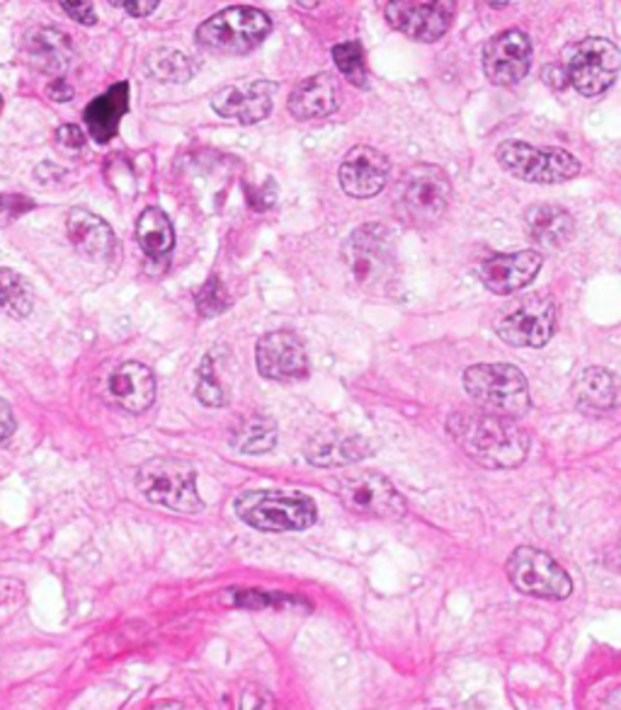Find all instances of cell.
Wrapping results in <instances>:
<instances>
[{
	"label": "cell",
	"mask_w": 621,
	"mask_h": 710,
	"mask_svg": "<svg viewBox=\"0 0 621 710\" xmlns=\"http://www.w3.org/2000/svg\"><path fill=\"white\" fill-rule=\"evenodd\" d=\"M447 434L474 464L502 470L517 468L529 454V432L515 419L483 410H459L449 415Z\"/></svg>",
	"instance_id": "obj_1"
},
{
	"label": "cell",
	"mask_w": 621,
	"mask_h": 710,
	"mask_svg": "<svg viewBox=\"0 0 621 710\" xmlns=\"http://www.w3.org/2000/svg\"><path fill=\"white\" fill-rule=\"evenodd\" d=\"M236 517L265 534L306 531L318 519L316 503L302 493L255 490L236 497L233 503Z\"/></svg>",
	"instance_id": "obj_2"
},
{
	"label": "cell",
	"mask_w": 621,
	"mask_h": 710,
	"mask_svg": "<svg viewBox=\"0 0 621 710\" xmlns=\"http://www.w3.org/2000/svg\"><path fill=\"white\" fill-rule=\"evenodd\" d=\"M464 388L483 413L508 419L529 413L527 376L512 364H476L464 372Z\"/></svg>",
	"instance_id": "obj_3"
},
{
	"label": "cell",
	"mask_w": 621,
	"mask_h": 710,
	"mask_svg": "<svg viewBox=\"0 0 621 710\" xmlns=\"http://www.w3.org/2000/svg\"><path fill=\"white\" fill-rule=\"evenodd\" d=\"M451 200V182L442 168L416 165L400 178L396 212L416 229L435 226L445 219Z\"/></svg>",
	"instance_id": "obj_4"
},
{
	"label": "cell",
	"mask_w": 621,
	"mask_h": 710,
	"mask_svg": "<svg viewBox=\"0 0 621 710\" xmlns=\"http://www.w3.org/2000/svg\"><path fill=\"white\" fill-rule=\"evenodd\" d=\"M136 485L153 505L185 515H197L204 509L197 493V473L183 458H151L136 470Z\"/></svg>",
	"instance_id": "obj_5"
},
{
	"label": "cell",
	"mask_w": 621,
	"mask_h": 710,
	"mask_svg": "<svg viewBox=\"0 0 621 710\" xmlns=\"http://www.w3.org/2000/svg\"><path fill=\"white\" fill-rule=\"evenodd\" d=\"M272 30V22L263 10L236 6L216 12L197 30V44L212 54L241 57L261 47Z\"/></svg>",
	"instance_id": "obj_6"
},
{
	"label": "cell",
	"mask_w": 621,
	"mask_h": 710,
	"mask_svg": "<svg viewBox=\"0 0 621 710\" xmlns=\"http://www.w3.org/2000/svg\"><path fill=\"white\" fill-rule=\"evenodd\" d=\"M561 65L566 69L568 83L580 95L594 98L610 90L621 71V51L610 39L588 37L566 49Z\"/></svg>",
	"instance_id": "obj_7"
},
{
	"label": "cell",
	"mask_w": 621,
	"mask_h": 710,
	"mask_svg": "<svg viewBox=\"0 0 621 710\" xmlns=\"http://www.w3.org/2000/svg\"><path fill=\"white\" fill-rule=\"evenodd\" d=\"M559 321V306L551 294H525L502 308L496 318V333L510 347H543Z\"/></svg>",
	"instance_id": "obj_8"
},
{
	"label": "cell",
	"mask_w": 621,
	"mask_h": 710,
	"mask_svg": "<svg viewBox=\"0 0 621 710\" xmlns=\"http://www.w3.org/2000/svg\"><path fill=\"white\" fill-rule=\"evenodd\" d=\"M347 267L359 286L384 288L394 282L396 255L391 233L381 223H367L345 245Z\"/></svg>",
	"instance_id": "obj_9"
},
{
	"label": "cell",
	"mask_w": 621,
	"mask_h": 710,
	"mask_svg": "<svg viewBox=\"0 0 621 710\" xmlns=\"http://www.w3.org/2000/svg\"><path fill=\"white\" fill-rule=\"evenodd\" d=\"M508 577L517 591L535 599L563 601L571 597L573 580L549 554L532 546L512 550L508 560Z\"/></svg>",
	"instance_id": "obj_10"
},
{
	"label": "cell",
	"mask_w": 621,
	"mask_h": 710,
	"mask_svg": "<svg viewBox=\"0 0 621 710\" xmlns=\"http://www.w3.org/2000/svg\"><path fill=\"white\" fill-rule=\"evenodd\" d=\"M498 163L510 175L537 185H556L580 173L578 158L561 149H535L525 141H505L498 149Z\"/></svg>",
	"instance_id": "obj_11"
},
{
	"label": "cell",
	"mask_w": 621,
	"mask_h": 710,
	"mask_svg": "<svg viewBox=\"0 0 621 710\" xmlns=\"http://www.w3.org/2000/svg\"><path fill=\"white\" fill-rule=\"evenodd\" d=\"M340 503L362 517L400 519L406 515V499L394 488V483L381 473L359 470L349 473L338 483Z\"/></svg>",
	"instance_id": "obj_12"
},
{
	"label": "cell",
	"mask_w": 621,
	"mask_h": 710,
	"mask_svg": "<svg viewBox=\"0 0 621 710\" xmlns=\"http://www.w3.org/2000/svg\"><path fill=\"white\" fill-rule=\"evenodd\" d=\"M532 69V42L522 30H505L483 47V71L490 83L517 85Z\"/></svg>",
	"instance_id": "obj_13"
},
{
	"label": "cell",
	"mask_w": 621,
	"mask_h": 710,
	"mask_svg": "<svg viewBox=\"0 0 621 710\" xmlns=\"http://www.w3.org/2000/svg\"><path fill=\"white\" fill-rule=\"evenodd\" d=\"M386 20L391 28L408 39L416 42L430 44L442 39L449 30L451 10L455 3H416V0H398V3H388Z\"/></svg>",
	"instance_id": "obj_14"
},
{
	"label": "cell",
	"mask_w": 621,
	"mask_h": 710,
	"mask_svg": "<svg viewBox=\"0 0 621 710\" xmlns=\"http://www.w3.org/2000/svg\"><path fill=\"white\" fill-rule=\"evenodd\" d=\"M255 362L261 376L269 381L304 378L308 374V357L302 339L289 331H275L257 339Z\"/></svg>",
	"instance_id": "obj_15"
},
{
	"label": "cell",
	"mask_w": 621,
	"mask_h": 710,
	"mask_svg": "<svg viewBox=\"0 0 621 710\" xmlns=\"http://www.w3.org/2000/svg\"><path fill=\"white\" fill-rule=\"evenodd\" d=\"M388 173H391V163L381 151L371 146H355L343 158L338 180L345 194L355 196V200H369V196L379 194L386 187Z\"/></svg>",
	"instance_id": "obj_16"
},
{
	"label": "cell",
	"mask_w": 621,
	"mask_h": 710,
	"mask_svg": "<svg viewBox=\"0 0 621 710\" xmlns=\"http://www.w3.org/2000/svg\"><path fill=\"white\" fill-rule=\"evenodd\" d=\"M277 85L269 81H251V83H233L218 88L212 95V108L216 114L238 120L241 124H257L269 116L272 95Z\"/></svg>",
	"instance_id": "obj_17"
},
{
	"label": "cell",
	"mask_w": 621,
	"mask_h": 710,
	"mask_svg": "<svg viewBox=\"0 0 621 710\" xmlns=\"http://www.w3.org/2000/svg\"><path fill=\"white\" fill-rule=\"evenodd\" d=\"M543 265V257L537 250H522L512 255H496L478 265V280L498 296H508L520 292L522 286L532 282Z\"/></svg>",
	"instance_id": "obj_18"
},
{
	"label": "cell",
	"mask_w": 621,
	"mask_h": 710,
	"mask_svg": "<svg viewBox=\"0 0 621 710\" xmlns=\"http://www.w3.org/2000/svg\"><path fill=\"white\" fill-rule=\"evenodd\" d=\"M371 454H374V446L369 444V439L359 437V434H347L338 429L320 432L316 437H310L304 446L306 462L318 468L353 466Z\"/></svg>",
	"instance_id": "obj_19"
},
{
	"label": "cell",
	"mask_w": 621,
	"mask_h": 710,
	"mask_svg": "<svg viewBox=\"0 0 621 710\" xmlns=\"http://www.w3.org/2000/svg\"><path fill=\"white\" fill-rule=\"evenodd\" d=\"M108 388L112 400L132 415L146 413L155 400V376L141 362H124L122 366H116Z\"/></svg>",
	"instance_id": "obj_20"
},
{
	"label": "cell",
	"mask_w": 621,
	"mask_h": 710,
	"mask_svg": "<svg viewBox=\"0 0 621 710\" xmlns=\"http://www.w3.org/2000/svg\"><path fill=\"white\" fill-rule=\"evenodd\" d=\"M573 400L582 415L600 417L621 405V378L607 369H586L573 384Z\"/></svg>",
	"instance_id": "obj_21"
},
{
	"label": "cell",
	"mask_w": 621,
	"mask_h": 710,
	"mask_svg": "<svg viewBox=\"0 0 621 710\" xmlns=\"http://www.w3.org/2000/svg\"><path fill=\"white\" fill-rule=\"evenodd\" d=\"M67 233L73 247L83 257L90 260H105L114 250V233L105 219L88 212V209L75 206L67 219Z\"/></svg>",
	"instance_id": "obj_22"
},
{
	"label": "cell",
	"mask_w": 621,
	"mask_h": 710,
	"mask_svg": "<svg viewBox=\"0 0 621 710\" xmlns=\"http://www.w3.org/2000/svg\"><path fill=\"white\" fill-rule=\"evenodd\" d=\"M335 110H338V85L328 73L306 78L289 95V112L294 120H320Z\"/></svg>",
	"instance_id": "obj_23"
},
{
	"label": "cell",
	"mask_w": 621,
	"mask_h": 710,
	"mask_svg": "<svg viewBox=\"0 0 621 710\" xmlns=\"http://www.w3.org/2000/svg\"><path fill=\"white\" fill-rule=\"evenodd\" d=\"M129 110V83H116L85 108L88 134L95 143H108L120 129L122 116Z\"/></svg>",
	"instance_id": "obj_24"
},
{
	"label": "cell",
	"mask_w": 621,
	"mask_h": 710,
	"mask_svg": "<svg viewBox=\"0 0 621 710\" xmlns=\"http://www.w3.org/2000/svg\"><path fill=\"white\" fill-rule=\"evenodd\" d=\"M24 54L37 71L61 73L73 59V42L57 28H39L28 34Z\"/></svg>",
	"instance_id": "obj_25"
},
{
	"label": "cell",
	"mask_w": 621,
	"mask_h": 710,
	"mask_svg": "<svg viewBox=\"0 0 621 710\" xmlns=\"http://www.w3.org/2000/svg\"><path fill=\"white\" fill-rule=\"evenodd\" d=\"M525 226L527 233L532 235V241L551 245V247H563L573 241L576 235V221L573 216L561 206L553 204H537L525 214Z\"/></svg>",
	"instance_id": "obj_26"
},
{
	"label": "cell",
	"mask_w": 621,
	"mask_h": 710,
	"mask_svg": "<svg viewBox=\"0 0 621 710\" xmlns=\"http://www.w3.org/2000/svg\"><path fill=\"white\" fill-rule=\"evenodd\" d=\"M136 241L151 260H163L175 245V231L171 226V219H167L159 206H149L146 212H141L136 221Z\"/></svg>",
	"instance_id": "obj_27"
},
{
	"label": "cell",
	"mask_w": 621,
	"mask_h": 710,
	"mask_svg": "<svg viewBox=\"0 0 621 710\" xmlns=\"http://www.w3.org/2000/svg\"><path fill=\"white\" fill-rule=\"evenodd\" d=\"M231 446L238 454H267L277 446V425L265 415L245 417L231 432Z\"/></svg>",
	"instance_id": "obj_28"
},
{
	"label": "cell",
	"mask_w": 621,
	"mask_h": 710,
	"mask_svg": "<svg viewBox=\"0 0 621 710\" xmlns=\"http://www.w3.org/2000/svg\"><path fill=\"white\" fill-rule=\"evenodd\" d=\"M0 311L10 318L24 321L34 311L32 284L20 272L0 267Z\"/></svg>",
	"instance_id": "obj_29"
},
{
	"label": "cell",
	"mask_w": 621,
	"mask_h": 710,
	"mask_svg": "<svg viewBox=\"0 0 621 710\" xmlns=\"http://www.w3.org/2000/svg\"><path fill=\"white\" fill-rule=\"evenodd\" d=\"M146 71L155 81L185 83L197 73V61L177 49H155L146 57Z\"/></svg>",
	"instance_id": "obj_30"
},
{
	"label": "cell",
	"mask_w": 621,
	"mask_h": 710,
	"mask_svg": "<svg viewBox=\"0 0 621 710\" xmlns=\"http://www.w3.org/2000/svg\"><path fill=\"white\" fill-rule=\"evenodd\" d=\"M228 601L233 607L261 611V609H275V611H292V609H306L314 607L306 599H299L294 595H282V591H257V589H241V591H226Z\"/></svg>",
	"instance_id": "obj_31"
},
{
	"label": "cell",
	"mask_w": 621,
	"mask_h": 710,
	"mask_svg": "<svg viewBox=\"0 0 621 710\" xmlns=\"http://www.w3.org/2000/svg\"><path fill=\"white\" fill-rule=\"evenodd\" d=\"M333 61L338 65L340 73L347 78L349 83L357 88L367 85V65H365V54H362V47L357 42H345L333 49Z\"/></svg>",
	"instance_id": "obj_32"
},
{
	"label": "cell",
	"mask_w": 621,
	"mask_h": 710,
	"mask_svg": "<svg viewBox=\"0 0 621 710\" xmlns=\"http://www.w3.org/2000/svg\"><path fill=\"white\" fill-rule=\"evenodd\" d=\"M194 304H197V313L202 315V318H216V315L228 311L231 298H228V292H226V286L222 284V280L210 277L197 292V296H194Z\"/></svg>",
	"instance_id": "obj_33"
},
{
	"label": "cell",
	"mask_w": 621,
	"mask_h": 710,
	"mask_svg": "<svg viewBox=\"0 0 621 710\" xmlns=\"http://www.w3.org/2000/svg\"><path fill=\"white\" fill-rule=\"evenodd\" d=\"M194 393H197V400L206 407H224L228 403L226 390L222 384H218V378L214 374V364L210 357L202 359L200 364L197 388H194Z\"/></svg>",
	"instance_id": "obj_34"
},
{
	"label": "cell",
	"mask_w": 621,
	"mask_h": 710,
	"mask_svg": "<svg viewBox=\"0 0 621 710\" xmlns=\"http://www.w3.org/2000/svg\"><path fill=\"white\" fill-rule=\"evenodd\" d=\"M32 200L20 194H3L0 196V223H8L12 219H18L22 214L32 212Z\"/></svg>",
	"instance_id": "obj_35"
},
{
	"label": "cell",
	"mask_w": 621,
	"mask_h": 710,
	"mask_svg": "<svg viewBox=\"0 0 621 710\" xmlns=\"http://www.w3.org/2000/svg\"><path fill=\"white\" fill-rule=\"evenodd\" d=\"M238 710H277V706H275V699H272L265 689L248 687L241 693Z\"/></svg>",
	"instance_id": "obj_36"
},
{
	"label": "cell",
	"mask_w": 621,
	"mask_h": 710,
	"mask_svg": "<svg viewBox=\"0 0 621 710\" xmlns=\"http://www.w3.org/2000/svg\"><path fill=\"white\" fill-rule=\"evenodd\" d=\"M85 141H88L85 131L81 126H75V124H63L57 131V143L63 151H69V153H81L83 146H85Z\"/></svg>",
	"instance_id": "obj_37"
},
{
	"label": "cell",
	"mask_w": 621,
	"mask_h": 710,
	"mask_svg": "<svg viewBox=\"0 0 621 710\" xmlns=\"http://www.w3.org/2000/svg\"><path fill=\"white\" fill-rule=\"evenodd\" d=\"M59 6L69 12L71 20H75L78 24H85V28L88 24H95V20H98L93 3H69V0H61Z\"/></svg>",
	"instance_id": "obj_38"
},
{
	"label": "cell",
	"mask_w": 621,
	"mask_h": 710,
	"mask_svg": "<svg viewBox=\"0 0 621 710\" xmlns=\"http://www.w3.org/2000/svg\"><path fill=\"white\" fill-rule=\"evenodd\" d=\"M16 427H18L16 415H12L10 405L3 398H0V446H6L12 439V434H16Z\"/></svg>",
	"instance_id": "obj_39"
},
{
	"label": "cell",
	"mask_w": 621,
	"mask_h": 710,
	"mask_svg": "<svg viewBox=\"0 0 621 710\" xmlns=\"http://www.w3.org/2000/svg\"><path fill=\"white\" fill-rule=\"evenodd\" d=\"M114 6L126 10L129 16H134V18H146V16H151L155 8H159V3H155V0H139V3H134V0H126V3H114Z\"/></svg>",
	"instance_id": "obj_40"
},
{
	"label": "cell",
	"mask_w": 621,
	"mask_h": 710,
	"mask_svg": "<svg viewBox=\"0 0 621 710\" xmlns=\"http://www.w3.org/2000/svg\"><path fill=\"white\" fill-rule=\"evenodd\" d=\"M543 81H547L553 90H563L566 85H571V83H568V75H566V69L561 63L549 65L547 73H543Z\"/></svg>",
	"instance_id": "obj_41"
},
{
	"label": "cell",
	"mask_w": 621,
	"mask_h": 710,
	"mask_svg": "<svg viewBox=\"0 0 621 710\" xmlns=\"http://www.w3.org/2000/svg\"><path fill=\"white\" fill-rule=\"evenodd\" d=\"M47 95L51 98V100H57V102H69V100H73V88L67 83V81H54V83H49L47 85Z\"/></svg>",
	"instance_id": "obj_42"
},
{
	"label": "cell",
	"mask_w": 621,
	"mask_h": 710,
	"mask_svg": "<svg viewBox=\"0 0 621 710\" xmlns=\"http://www.w3.org/2000/svg\"><path fill=\"white\" fill-rule=\"evenodd\" d=\"M604 710H621V689H617L610 699L604 701Z\"/></svg>",
	"instance_id": "obj_43"
},
{
	"label": "cell",
	"mask_w": 621,
	"mask_h": 710,
	"mask_svg": "<svg viewBox=\"0 0 621 710\" xmlns=\"http://www.w3.org/2000/svg\"><path fill=\"white\" fill-rule=\"evenodd\" d=\"M151 710H185L180 703H163V706H155Z\"/></svg>",
	"instance_id": "obj_44"
},
{
	"label": "cell",
	"mask_w": 621,
	"mask_h": 710,
	"mask_svg": "<svg viewBox=\"0 0 621 710\" xmlns=\"http://www.w3.org/2000/svg\"><path fill=\"white\" fill-rule=\"evenodd\" d=\"M0 108H3V98H0Z\"/></svg>",
	"instance_id": "obj_45"
}]
</instances>
